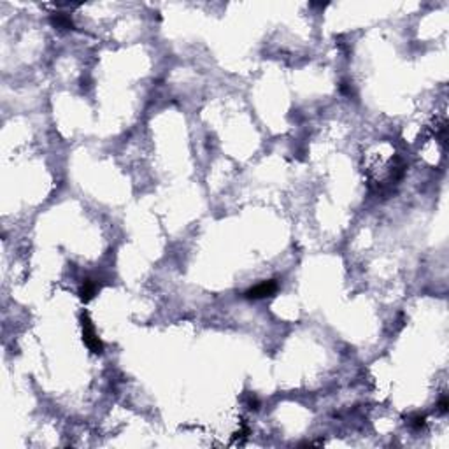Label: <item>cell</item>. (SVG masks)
<instances>
[{
    "label": "cell",
    "instance_id": "3",
    "mask_svg": "<svg viewBox=\"0 0 449 449\" xmlns=\"http://www.w3.org/2000/svg\"><path fill=\"white\" fill-rule=\"evenodd\" d=\"M97 290H98V284L95 283L93 279H85L81 288H79V296H81V300H85V302H90V300L97 295Z\"/></svg>",
    "mask_w": 449,
    "mask_h": 449
},
{
    "label": "cell",
    "instance_id": "5",
    "mask_svg": "<svg viewBox=\"0 0 449 449\" xmlns=\"http://www.w3.org/2000/svg\"><path fill=\"white\" fill-rule=\"evenodd\" d=\"M425 425H427V418H425L423 414H414V416L410 418V427L413 428L420 430V428H423Z\"/></svg>",
    "mask_w": 449,
    "mask_h": 449
},
{
    "label": "cell",
    "instance_id": "6",
    "mask_svg": "<svg viewBox=\"0 0 449 449\" xmlns=\"http://www.w3.org/2000/svg\"><path fill=\"white\" fill-rule=\"evenodd\" d=\"M447 409H449V402H447V398H440V400H439V413L446 414V413H447Z\"/></svg>",
    "mask_w": 449,
    "mask_h": 449
},
{
    "label": "cell",
    "instance_id": "7",
    "mask_svg": "<svg viewBox=\"0 0 449 449\" xmlns=\"http://www.w3.org/2000/svg\"><path fill=\"white\" fill-rule=\"evenodd\" d=\"M247 404H249L251 409H254V410H256L258 407H260V402H258V398H256V397H249V402H247Z\"/></svg>",
    "mask_w": 449,
    "mask_h": 449
},
{
    "label": "cell",
    "instance_id": "1",
    "mask_svg": "<svg viewBox=\"0 0 449 449\" xmlns=\"http://www.w3.org/2000/svg\"><path fill=\"white\" fill-rule=\"evenodd\" d=\"M81 323H83V341H85V344L88 346L91 353L100 355V353L104 351V344H102V341L97 337V332H95V326L93 323H91L90 316L83 314Z\"/></svg>",
    "mask_w": 449,
    "mask_h": 449
},
{
    "label": "cell",
    "instance_id": "2",
    "mask_svg": "<svg viewBox=\"0 0 449 449\" xmlns=\"http://www.w3.org/2000/svg\"><path fill=\"white\" fill-rule=\"evenodd\" d=\"M277 288H279L277 281H274V279H270V281H261L260 284H256V286L249 288V290H247V291L244 293V296H246V298H254V300H258V298H267V296H272L274 293L277 291Z\"/></svg>",
    "mask_w": 449,
    "mask_h": 449
},
{
    "label": "cell",
    "instance_id": "4",
    "mask_svg": "<svg viewBox=\"0 0 449 449\" xmlns=\"http://www.w3.org/2000/svg\"><path fill=\"white\" fill-rule=\"evenodd\" d=\"M49 23H51L55 28H60V30L74 28V23H72L70 16H67L65 13H55V14H51V18H49Z\"/></svg>",
    "mask_w": 449,
    "mask_h": 449
}]
</instances>
